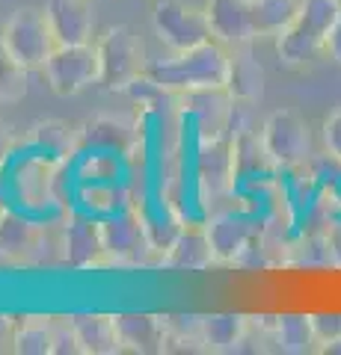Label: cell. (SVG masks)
I'll list each match as a JSON object with an SVG mask.
<instances>
[{"instance_id": "obj_1", "label": "cell", "mask_w": 341, "mask_h": 355, "mask_svg": "<svg viewBox=\"0 0 341 355\" xmlns=\"http://www.w3.org/2000/svg\"><path fill=\"white\" fill-rule=\"evenodd\" d=\"M160 86L172 92H199V89H228L232 80V48L219 39L202 42L190 51H178L167 60H155L146 69Z\"/></svg>"}, {"instance_id": "obj_2", "label": "cell", "mask_w": 341, "mask_h": 355, "mask_svg": "<svg viewBox=\"0 0 341 355\" xmlns=\"http://www.w3.org/2000/svg\"><path fill=\"white\" fill-rule=\"evenodd\" d=\"M341 15V0H300L291 24L276 36V53L285 65H306L326 51L329 33Z\"/></svg>"}, {"instance_id": "obj_3", "label": "cell", "mask_w": 341, "mask_h": 355, "mask_svg": "<svg viewBox=\"0 0 341 355\" xmlns=\"http://www.w3.org/2000/svg\"><path fill=\"white\" fill-rule=\"evenodd\" d=\"M0 39L27 71H42L53 48H57V36L51 30L45 9L36 6L15 9L0 27Z\"/></svg>"}, {"instance_id": "obj_4", "label": "cell", "mask_w": 341, "mask_h": 355, "mask_svg": "<svg viewBox=\"0 0 341 355\" xmlns=\"http://www.w3.org/2000/svg\"><path fill=\"white\" fill-rule=\"evenodd\" d=\"M95 44L101 57V86H107L110 92H125L137 77L146 74V51L128 24L107 27Z\"/></svg>"}, {"instance_id": "obj_5", "label": "cell", "mask_w": 341, "mask_h": 355, "mask_svg": "<svg viewBox=\"0 0 341 355\" xmlns=\"http://www.w3.org/2000/svg\"><path fill=\"white\" fill-rule=\"evenodd\" d=\"M48 80V89L60 98L81 95L83 89L101 83V57H98V44H57L42 69Z\"/></svg>"}, {"instance_id": "obj_6", "label": "cell", "mask_w": 341, "mask_h": 355, "mask_svg": "<svg viewBox=\"0 0 341 355\" xmlns=\"http://www.w3.org/2000/svg\"><path fill=\"white\" fill-rule=\"evenodd\" d=\"M151 27H155L160 44H167L172 53L190 51L196 44L214 39L208 12L196 3H187V0H155Z\"/></svg>"}, {"instance_id": "obj_7", "label": "cell", "mask_w": 341, "mask_h": 355, "mask_svg": "<svg viewBox=\"0 0 341 355\" xmlns=\"http://www.w3.org/2000/svg\"><path fill=\"white\" fill-rule=\"evenodd\" d=\"M205 228L214 246V258L223 266H244L247 254L261 249L264 225L244 210H214Z\"/></svg>"}, {"instance_id": "obj_8", "label": "cell", "mask_w": 341, "mask_h": 355, "mask_svg": "<svg viewBox=\"0 0 341 355\" xmlns=\"http://www.w3.org/2000/svg\"><path fill=\"white\" fill-rule=\"evenodd\" d=\"M261 139L279 172L300 169L312 157V133L297 110H273L261 125Z\"/></svg>"}, {"instance_id": "obj_9", "label": "cell", "mask_w": 341, "mask_h": 355, "mask_svg": "<svg viewBox=\"0 0 341 355\" xmlns=\"http://www.w3.org/2000/svg\"><path fill=\"white\" fill-rule=\"evenodd\" d=\"M196 178H199L202 202H219V198L235 193L238 181V160H235V139L223 137H202L199 157H196Z\"/></svg>"}, {"instance_id": "obj_10", "label": "cell", "mask_w": 341, "mask_h": 355, "mask_svg": "<svg viewBox=\"0 0 341 355\" xmlns=\"http://www.w3.org/2000/svg\"><path fill=\"white\" fill-rule=\"evenodd\" d=\"M63 252H65V263L74 266V270L110 266L101 222H92L78 214H69L63 222Z\"/></svg>"}, {"instance_id": "obj_11", "label": "cell", "mask_w": 341, "mask_h": 355, "mask_svg": "<svg viewBox=\"0 0 341 355\" xmlns=\"http://www.w3.org/2000/svg\"><path fill=\"white\" fill-rule=\"evenodd\" d=\"M101 228H104V246H107L110 266H116V263L137 266V263H146L149 252H158L149 237V228L134 214L101 222Z\"/></svg>"}, {"instance_id": "obj_12", "label": "cell", "mask_w": 341, "mask_h": 355, "mask_svg": "<svg viewBox=\"0 0 341 355\" xmlns=\"http://www.w3.org/2000/svg\"><path fill=\"white\" fill-rule=\"evenodd\" d=\"M214 263H217L214 246H211V237H208L205 225H181L160 258V266L181 270V272H205Z\"/></svg>"}, {"instance_id": "obj_13", "label": "cell", "mask_w": 341, "mask_h": 355, "mask_svg": "<svg viewBox=\"0 0 341 355\" xmlns=\"http://www.w3.org/2000/svg\"><path fill=\"white\" fill-rule=\"evenodd\" d=\"M211 21L214 39L228 48H244L256 42V18H252V0H208L205 6Z\"/></svg>"}, {"instance_id": "obj_14", "label": "cell", "mask_w": 341, "mask_h": 355, "mask_svg": "<svg viewBox=\"0 0 341 355\" xmlns=\"http://www.w3.org/2000/svg\"><path fill=\"white\" fill-rule=\"evenodd\" d=\"M45 15L51 21L53 36H57V44L92 42V33H95L92 0H48Z\"/></svg>"}, {"instance_id": "obj_15", "label": "cell", "mask_w": 341, "mask_h": 355, "mask_svg": "<svg viewBox=\"0 0 341 355\" xmlns=\"http://www.w3.org/2000/svg\"><path fill=\"white\" fill-rule=\"evenodd\" d=\"M39 225L15 210H0V266H30Z\"/></svg>"}, {"instance_id": "obj_16", "label": "cell", "mask_w": 341, "mask_h": 355, "mask_svg": "<svg viewBox=\"0 0 341 355\" xmlns=\"http://www.w3.org/2000/svg\"><path fill=\"white\" fill-rule=\"evenodd\" d=\"M74 335H78L83 355H116L122 352L116 314H74Z\"/></svg>"}, {"instance_id": "obj_17", "label": "cell", "mask_w": 341, "mask_h": 355, "mask_svg": "<svg viewBox=\"0 0 341 355\" xmlns=\"http://www.w3.org/2000/svg\"><path fill=\"white\" fill-rule=\"evenodd\" d=\"M119 340H122V352H163V317L158 314H116Z\"/></svg>"}, {"instance_id": "obj_18", "label": "cell", "mask_w": 341, "mask_h": 355, "mask_svg": "<svg viewBox=\"0 0 341 355\" xmlns=\"http://www.w3.org/2000/svg\"><path fill=\"white\" fill-rule=\"evenodd\" d=\"M273 349L285 355L317 352L321 343L315 335L312 314H279L273 317Z\"/></svg>"}, {"instance_id": "obj_19", "label": "cell", "mask_w": 341, "mask_h": 355, "mask_svg": "<svg viewBox=\"0 0 341 355\" xmlns=\"http://www.w3.org/2000/svg\"><path fill=\"white\" fill-rule=\"evenodd\" d=\"M247 329H249L247 314H205L202 317L205 352H240Z\"/></svg>"}, {"instance_id": "obj_20", "label": "cell", "mask_w": 341, "mask_h": 355, "mask_svg": "<svg viewBox=\"0 0 341 355\" xmlns=\"http://www.w3.org/2000/svg\"><path fill=\"white\" fill-rule=\"evenodd\" d=\"M285 266H297V270H335L326 228L294 237L288 252H285Z\"/></svg>"}, {"instance_id": "obj_21", "label": "cell", "mask_w": 341, "mask_h": 355, "mask_svg": "<svg viewBox=\"0 0 341 355\" xmlns=\"http://www.w3.org/2000/svg\"><path fill=\"white\" fill-rule=\"evenodd\" d=\"M13 352H18V355H53V317H39V314L18 317Z\"/></svg>"}, {"instance_id": "obj_22", "label": "cell", "mask_w": 341, "mask_h": 355, "mask_svg": "<svg viewBox=\"0 0 341 355\" xmlns=\"http://www.w3.org/2000/svg\"><path fill=\"white\" fill-rule=\"evenodd\" d=\"M300 9V0H252V18H256L258 39H276L291 24Z\"/></svg>"}, {"instance_id": "obj_23", "label": "cell", "mask_w": 341, "mask_h": 355, "mask_svg": "<svg viewBox=\"0 0 341 355\" xmlns=\"http://www.w3.org/2000/svg\"><path fill=\"white\" fill-rule=\"evenodd\" d=\"M163 329H167V338H163V352H205L202 343V317L196 314H169L163 317Z\"/></svg>"}, {"instance_id": "obj_24", "label": "cell", "mask_w": 341, "mask_h": 355, "mask_svg": "<svg viewBox=\"0 0 341 355\" xmlns=\"http://www.w3.org/2000/svg\"><path fill=\"white\" fill-rule=\"evenodd\" d=\"M27 69L21 65L0 39V104H18L27 95Z\"/></svg>"}, {"instance_id": "obj_25", "label": "cell", "mask_w": 341, "mask_h": 355, "mask_svg": "<svg viewBox=\"0 0 341 355\" xmlns=\"http://www.w3.org/2000/svg\"><path fill=\"white\" fill-rule=\"evenodd\" d=\"M261 89H264L261 65H256L249 57H235L232 53V80H228V92H232L238 101H256V98H261Z\"/></svg>"}, {"instance_id": "obj_26", "label": "cell", "mask_w": 341, "mask_h": 355, "mask_svg": "<svg viewBox=\"0 0 341 355\" xmlns=\"http://www.w3.org/2000/svg\"><path fill=\"white\" fill-rule=\"evenodd\" d=\"M57 263H65L63 225H39L33 254H30V266H57Z\"/></svg>"}, {"instance_id": "obj_27", "label": "cell", "mask_w": 341, "mask_h": 355, "mask_svg": "<svg viewBox=\"0 0 341 355\" xmlns=\"http://www.w3.org/2000/svg\"><path fill=\"white\" fill-rule=\"evenodd\" d=\"M36 146L48 154H69L72 151V128L65 121H42L33 128Z\"/></svg>"}, {"instance_id": "obj_28", "label": "cell", "mask_w": 341, "mask_h": 355, "mask_svg": "<svg viewBox=\"0 0 341 355\" xmlns=\"http://www.w3.org/2000/svg\"><path fill=\"white\" fill-rule=\"evenodd\" d=\"M312 323L321 352H333L341 343V314H312Z\"/></svg>"}, {"instance_id": "obj_29", "label": "cell", "mask_w": 341, "mask_h": 355, "mask_svg": "<svg viewBox=\"0 0 341 355\" xmlns=\"http://www.w3.org/2000/svg\"><path fill=\"white\" fill-rule=\"evenodd\" d=\"M321 139H324L326 157L341 169V107L335 110L333 116H326L324 128H321Z\"/></svg>"}, {"instance_id": "obj_30", "label": "cell", "mask_w": 341, "mask_h": 355, "mask_svg": "<svg viewBox=\"0 0 341 355\" xmlns=\"http://www.w3.org/2000/svg\"><path fill=\"white\" fill-rule=\"evenodd\" d=\"M15 326H18V317L0 314V355L13 352V347H15Z\"/></svg>"}, {"instance_id": "obj_31", "label": "cell", "mask_w": 341, "mask_h": 355, "mask_svg": "<svg viewBox=\"0 0 341 355\" xmlns=\"http://www.w3.org/2000/svg\"><path fill=\"white\" fill-rule=\"evenodd\" d=\"M326 53L333 57L338 65H341V15H338V21H335V27H333V33H329V42H326Z\"/></svg>"}, {"instance_id": "obj_32", "label": "cell", "mask_w": 341, "mask_h": 355, "mask_svg": "<svg viewBox=\"0 0 341 355\" xmlns=\"http://www.w3.org/2000/svg\"><path fill=\"white\" fill-rule=\"evenodd\" d=\"M326 234H329V246H333L335 270H341V222H335V225H326Z\"/></svg>"}, {"instance_id": "obj_33", "label": "cell", "mask_w": 341, "mask_h": 355, "mask_svg": "<svg viewBox=\"0 0 341 355\" xmlns=\"http://www.w3.org/2000/svg\"><path fill=\"white\" fill-rule=\"evenodd\" d=\"M9 151H13V137H9V133L0 128V163L9 157Z\"/></svg>"}]
</instances>
